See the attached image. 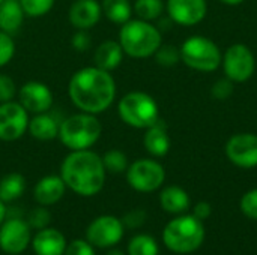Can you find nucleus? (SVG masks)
I'll list each match as a JSON object with an SVG mask.
<instances>
[{
  "label": "nucleus",
  "mask_w": 257,
  "mask_h": 255,
  "mask_svg": "<svg viewBox=\"0 0 257 255\" xmlns=\"http://www.w3.org/2000/svg\"><path fill=\"white\" fill-rule=\"evenodd\" d=\"M17 84L12 77L6 74H0V104L14 101L17 98Z\"/></svg>",
  "instance_id": "34"
},
{
  "label": "nucleus",
  "mask_w": 257,
  "mask_h": 255,
  "mask_svg": "<svg viewBox=\"0 0 257 255\" xmlns=\"http://www.w3.org/2000/svg\"><path fill=\"white\" fill-rule=\"evenodd\" d=\"M60 177L74 194L93 197L102 191L107 171L101 155L92 149L71 150L60 164Z\"/></svg>",
  "instance_id": "2"
},
{
  "label": "nucleus",
  "mask_w": 257,
  "mask_h": 255,
  "mask_svg": "<svg viewBox=\"0 0 257 255\" xmlns=\"http://www.w3.org/2000/svg\"><path fill=\"white\" fill-rule=\"evenodd\" d=\"M163 240L172 252H194L205 240L203 224L194 215H179L164 227Z\"/></svg>",
  "instance_id": "5"
},
{
  "label": "nucleus",
  "mask_w": 257,
  "mask_h": 255,
  "mask_svg": "<svg viewBox=\"0 0 257 255\" xmlns=\"http://www.w3.org/2000/svg\"><path fill=\"white\" fill-rule=\"evenodd\" d=\"M105 255H125V254H123L120 249H110V251H108Z\"/></svg>",
  "instance_id": "42"
},
{
  "label": "nucleus",
  "mask_w": 257,
  "mask_h": 255,
  "mask_svg": "<svg viewBox=\"0 0 257 255\" xmlns=\"http://www.w3.org/2000/svg\"><path fill=\"white\" fill-rule=\"evenodd\" d=\"M30 114L17 101L0 104V141L12 143L27 134Z\"/></svg>",
  "instance_id": "10"
},
{
  "label": "nucleus",
  "mask_w": 257,
  "mask_h": 255,
  "mask_svg": "<svg viewBox=\"0 0 257 255\" xmlns=\"http://www.w3.org/2000/svg\"><path fill=\"white\" fill-rule=\"evenodd\" d=\"M227 159L239 168L257 167V135L241 132L232 135L224 147Z\"/></svg>",
  "instance_id": "14"
},
{
  "label": "nucleus",
  "mask_w": 257,
  "mask_h": 255,
  "mask_svg": "<svg viewBox=\"0 0 257 255\" xmlns=\"http://www.w3.org/2000/svg\"><path fill=\"white\" fill-rule=\"evenodd\" d=\"M102 18L101 2L74 0L68 9V21L75 30H90Z\"/></svg>",
  "instance_id": "16"
},
{
  "label": "nucleus",
  "mask_w": 257,
  "mask_h": 255,
  "mask_svg": "<svg viewBox=\"0 0 257 255\" xmlns=\"http://www.w3.org/2000/svg\"><path fill=\"white\" fill-rule=\"evenodd\" d=\"M102 158V164L107 173L111 174H120L125 173L130 162H128V156L125 155V152L119 150V149H110L107 150L104 155H101Z\"/></svg>",
  "instance_id": "27"
},
{
  "label": "nucleus",
  "mask_w": 257,
  "mask_h": 255,
  "mask_svg": "<svg viewBox=\"0 0 257 255\" xmlns=\"http://www.w3.org/2000/svg\"><path fill=\"white\" fill-rule=\"evenodd\" d=\"M101 135L102 125L98 116L78 111L62 119L57 138L71 152L92 149L99 141Z\"/></svg>",
  "instance_id": "4"
},
{
  "label": "nucleus",
  "mask_w": 257,
  "mask_h": 255,
  "mask_svg": "<svg viewBox=\"0 0 257 255\" xmlns=\"http://www.w3.org/2000/svg\"><path fill=\"white\" fill-rule=\"evenodd\" d=\"M102 15L113 24L122 26L133 18V3L130 0H102Z\"/></svg>",
  "instance_id": "24"
},
{
  "label": "nucleus",
  "mask_w": 257,
  "mask_h": 255,
  "mask_svg": "<svg viewBox=\"0 0 257 255\" xmlns=\"http://www.w3.org/2000/svg\"><path fill=\"white\" fill-rule=\"evenodd\" d=\"M117 41L125 56L133 59L152 57L163 44L161 30L151 21L131 18L119 29Z\"/></svg>",
  "instance_id": "3"
},
{
  "label": "nucleus",
  "mask_w": 257,
  "mask_h": 255,
  "mask_svg": "<svg viewBox=\"0 0 257 255\" xmlns=\"http://www.w3.org/2000/svg\"><path fill=\"white\" fill-rule=\"evenodd\" d=\"M30 243L36 255H63L68 245L63 233L51 227L38 230Z\"/></svg>",
  "instance_id": "18"
},
{
  "label": "nucleus",
  "mask_w": 257,
  "mask_h": 255,
  "mask_svg": "<svg viewBox=\"0 0 257 255\" xmlns=\"http://www.w3.org/2000/svg\"><path fill=\"white\" fill-rule=\"evenodd\" d=\"M60 122L62 120H59L57 116H54L51 111L33 114L30 116L27 132L30 134L32 138L38 141H51L56 140L59 135Z\"/></svg>",
  "instance_id": "19"
},
{
  "label": "nucleus",
  "mask_w": 257,
  "mask_h": 255,
  "mask_svg": "<svg viewBox=\"0 0 257 255\" xmlns=\"http://www.w3.org/2000/svg\"><path fill=\"white\" fill-rule=\"evenodd\" d=\"M145 221H146V212L142 209H136L123 216L122 224L125 228H139L145 224Z\"/></svg>",
  "instance_id": "38"
},
{
  "label": "nucleus",
  "mask_w": 257,
  "mask_h": 255,
  "mask_svg": "<svg viewBox=\"0 0 257 255\" xmlns=\"http://www.w3.org/2000/svg\"><path fill=\"white\" fill-rule=\"evenodd\" d=\"M143 146L146 152L154 158H163L170 150V137L167 134V128L160 119L155 125L145 129Z\"/></svg>",
  "instance_id": "21"
},
{
  "label": "nucleus",
  "mask_w": 257,
  "mask_h": 255,
  "mask_svg": "<svg viewBox=\"0 0 257 255\" xmlns=\"http://www.w3.org/2000/svg\"><path fill=\"white\" fill-rule=\"evenodd\" d=\"M181 62L199 72H214L221 66L223 53L218 45L200 35L191 36L181 45Z\"/></svg>",
  "instance_id": "7"
},
{
  "label": "nucleus",
  "mask_w": 257,
  "mask_h": 255,
  "mask_svg": "<svg viewBox=\"0 0 257 255\" xmlns=\"http://www.w3.org/2000/svg\"><path fill=\"white\" fill-rule=\"evenodd\" d=\"M66 189L68 188L60 174H48L36 182L33 188V198L39 206H53L63 198Z\"/></svg>",
  "instance_id": "17"
},
{
  "label": "nucleus",
  "mask_w": 257,
  "mask_h": 255,
  "mask_svg": "<svg viewBox=\"0 0 257 255\" xmlns=\"http://www.w3.org/2000/svg\"><path fill=\"white\" fill-rule=\"evenodd\" d=\"M71 45L77 53H84L92 48V38L89 30H75L71 38Z\"/></svg>",
  "instance_id": "36"
},
{
  "label": "nucleus",
  "mask_w": 257,
  "mask_h": 255,
  "mask_svg": "<svg viewBox=\"0 0 257 255\" xmlns=\"http://www.w3.org/2000/svg\"><path fill=\"white\" fill-rule=\"evenodd\" d=\"M68 98L71 104L83 113L102 114L107 111L117 93L116 80L111 72L92 66L75 71L68 81Z\"/></svg>",
  "instance_id": "1"
},
{
  "label": "nucleus",
  "mask_w": 257,
  "mask_h": 255,
  "mask_svg": "<svg viewBox=\"0 0 257 255\" xmlns=\"http://www.w3.org/2000/svg\"><path fill=\"white\" fill-rule=\"evenodd\" d=\"M241 212L250 218V219H257V188L245 192L241 198Z\"/></svg>",
  "instance_id": "35"
},
{
  "label": "nucleus",
  "mask_w": 257,
  "mask_h": 255,
  "mask_svg": "<svg viewBox=\"0 0 257 255\" xmlns=\"http://www.w3.org/2000/svg\"><path fill=\"white\" fill-rule=\"evenodd\" d=\"M26 15L20 5V0H3L0 5V30L15 35L24 21Z\"/></svg>",
  "instance_id": "22"
},
{
  "label": "nucleus",
  "mask_w": 257,
  "mask_h": 255,
  "mask_svg": "<svg viewBox=\"0 0 257 255\" xmlns=\"http://www.w3.org/2000/svg\"><path fill=\"white\" fill-rule=\"evenodd\" d=\"M211 213H212V207H211V204L206 203V201H199V203L194 206V210H193V215H194L197 219H200V221L208 219V218L211 216Z\"/></svg>",
  "instance_id": "39"
},
{
  "label": "nucleus",
  "mask_w": 257,
  "mask_h": 255,
  "mask_svg": "<svg viewBox=\"0 0 257 255\" xmlns=\"http://www.w3.org/2000/svg\"><path fill=\"white\" fill-rule=\"evenodd\" d=\"M128 255H158V243L149 234H137L128 243Z\"/></svg>",
  "instance_id": "28"
},
{
  "label": "nucleus",
  "mask_w": 257,
  "mask_h": 255,
  "mask_svg": "<svg viewBox=\"0 0 257 255\" xmlns=\"http://www.w3.org/2000/svg\"><path fill=\"white\" fill-rule=\"evenodd\" d=\"M26 191V179L21 173H8L0 179V200L12 203L18 200Z\"/></svg>",
  "instance_id": "25"
},
{
  "label": "nucleus",
  "mask_w": 257,
  "mask_h": 255,
  "mask_svg": "<svg viewBox=\"0 0 257 255\" xmlns=\"http://www.w3.org/2000/svg\"><path fill=\"white\" fill-rule=\"evenodd\" d=\"M123 231L125 227L122 219L113 215H102L89 224L86 230V240L93 248H111L122 240Z\"/></svg>",
  "instance_id": "11"
},
{
  "label": "nucleus",
  "mask_w": 257,
  "mask_h": 255,
  "mask_svg": "<svg viewBox=\"0 0 257 255\" xmlns=\"http://www.w3.org/2000/svg\"><path fill=\"white\" fill-rule=\"evenodd\" d=\"M125 173L128 185L134 191L143 194H149L160 189L166 180L164 167L152 158H142L134 161L128 165Z\"/></svg>",
  "instance_id": "8"
},
{
  "label": "nucleus",
  "mask_w": 257,
  "mask_h": 255,
  "mask_svg": "<svg viewBox=\"0 0 257 255\" xmlns=\"http://www.w3.org/2000/svg\"><path fill=\"white\" fill-rule=\"evenodd\" d=\"M50 221H51V215H50V212L45 209V206H41V207L33 209V210L29 213L27 224L30 225V228L42 230V228H47V227H48Z\"/></svg>",
  "instance_id": "33"
},
{
  "label": "nucleus",
  "mask_w": 257,
  "mask_h": 255,
  "mask_svg": "<svg viewBox=\"0 0 257 255\" xmlns=\"http://www.w3.org/2000/svg\"><path fill=\"white\" fill-rule=\"evenodd\" d=\"M166 11L175 24L191 27L203 21L208 14V3L206 0H167Z\"/></svg>",
  "instance_id": "15"
},
{
  "label": "nucleus",
  "mask_w": 257,
  "mask_h": 255,
  "mask_svg": "<svg viewBox=\"0 0 257 255\" xmlns=\"http://www.w3.org/2000/svg\"><path fill=\"white\" fill-rule=\"evenodd\" d=\"M32 242V228L27 221L8 218L0 225V248L3 252L18 255L24 252Z\"/></svg>",
  "instance_id": "13"
},
{
  "label": "nucleus",
  "mask_w": 257,
  "mask_h": 255,
  "mask_svg": "<svg viewBox=\"0 0 257 255\" xmlns=\"http://www.w3.org/2000/svg\"><path fill=\"white\" fill-rule=\"evenodd\" d=\"M17 101L24 107V110H27L30 116H33V114L51 111L54 104V96L51 89L45 83L30 80L21 84V87L18 89Z\"/></svg>",
  "instance_id": "12"
},
{
  "label": "nucleus",
  "mask_w": 257,
  "mask_h": 255,
  "mask_svg": "<svg viewBox=\"0 0 257 255\" xmlns=\"http://www.w3.org/2000/svg\"><path fill=\"white\" fill-rule=\"evenodd\" d=\"M15 41L12 38V35L0 30V68H5L6 65H9L15 56Z\"/></svg>",
  "instance_id": "31"
},
{
  "label": "nucleus",
  "mask_w": 257,
  "mask_h": 255,
  "mask_svg": "<svg viewBox=\"0 0 257 255\" xmlns=\"http://www.w3.org/2000/svg\"><path fill=\"white\" fill-rule=\"evenodd\" d=\"M2 2H3V0H0V5H2Z\"/></svg>",
  "instance_id": "43"
},
{
  "label": "nucleus",
  "mask_w": 257,
  "mask_h": 255,
  "mask_svg": "<svg viewBox=\"0 0 257 255\" xmlns=\"http://www.w3.org/2000/svg\"><path fill=\"white\" fill-rule=\"evenodd\" d=\"M221 66L229 80L244 83L250 80L256 71V57L245 44H233L224 51Z\"/></svg>",
  "instance_id": "9"
},
{
  "label": "nucleus",
  "mask_w": 257,
  "mask_h": 255,
  "mask_svg": "<svg viewBox=\"0 0 257 255\" xmlns=\"http://www.w3.org/2000/svg\"><path fill=\"white\" fill-rule=\"evenodd\" d=\"M160 204L163 210L172 215H182L190 207V195L181 186H167L160 194Z\"/></svg>",
  "instance_id": "23"
},
{
  "label": "nucleus",
  "mask_w": 257,
  "mask_h": 255,
  "mask_svg": "<svg viewBox=\"0 0 257 255\" xmlns=\"http://www.w3.org/2000/svg\"><path fill=\"white\" fill-rule=\"evenodd\" d=\"M54 3L56 0H20L24 15L29 18L45 17L54 8Z\"/></svg>",
  "instance_id": "29"
},
{
  "label": "nucleus",
  "mask_w": 257,
  "mask_h": 255,
  "mask_svg": "<svg viewBox=\"0 0 257 255\" xmlns=\"http://www.w3.org/2000/svg\"><path fill=\"white\" fill-rule=\"evenodd\" d=\"M235 92V83L232 80L226 78H220L214 83L212 89H211V95L217 99V101H226L229 99Z\"/></svg>",
  "instance_id": "32"
},
{
  "label": "nucleus",
  "mask_w": 257,
  "mask_h": 255,
  "mask_svg": "<svg viewBox=\"0 0 257 255\" xmlns=\"http://www.w3.org/2000/svg\"><path fill=\"white\" fill-rule=\"evenodd\" d=\"M154 57L160 66L172 68L181 62V50L172 44H161V47L157 50Z\"/></svg>",
  "instance_id": "30"
},
{
  "label": "nucleus",
  "mask_w": 257,
  "mask_h": 255,
  "mask_svg": "<svg viewBox=\"0 0 257 255\" xmlns=\"http://www.w3.org/2000/svg\"><path fill=\"white\" fill-rule=\"evenodd\" d=\"M6 215H8V212H6V203H3V201L0 200V225H2L3 221L6 219Z\"/></svg>",
  "instance_id": "40"
},
{
  "label": "nucleus",
  "mask_w": 257,
  "mask_h": 255,
  "mask_svg": "<svg viewBox=\"0 0 257 255\" xmlns=\"http://www.w3.org/2000/svg\"><path fill=\"white\" fill-rule=\"evenodd\" d=\"M166 9V5L163 0H136L133 3V12L137 15V18L145 21H155L158 20Z\"/></svg>",
  "instance_id": "26"
},
{
  "label": "nucleus",
  "mask_w": 257,
  "mask_h": 255,
  "mask_svg": "<svg viewBox=\"0 0 257 255\" xmlns=\"http://www.w3.org/2000/svg\"><path fill=\"white\" fill-rule=\"evenodd\" d=\"M123 57H125V53L119 41L107 39V41H102L93 51V65L99 69L113 72L122 65Z\"/></svg>",
  "instance_id": "20"
},
{
  "label": "nucleus",
  "mask_w": 257,
  "mask_h": 255,
  "mask_svg": "<svg viewBox=\"0 0 257 255\" xmlns=\"http://www.w3.org/2000/svg\"><path fill=\"white\" fill-rule=\"evenodd\" d=\"M63 255H95V249L87 240L75 239L69 245H66Z\"/></svg>",
  "instance_id": "37"
},
{
  "label": "nucleus",
  "mask_w": 257,
  "mask_h": 255,
  "mask_svg": "<svg viewBox=\"0 0 257 255\" xmlns=\"http://www.w3.org/2000/svg\"><path fill=\"white\" fill-rule=\"evenodd\" d=\"M117 114L125 125L134 129H148L160 120L157 101L140 90L128 92L119 99Z\"/></svg>",
  "instance_id": "6"
},
{
  "label": "nucleus",
  "mask_w": 257,
  "mask_h": 255,
  "mask_svg": "<svg viewBox=\"0 0 257 255\" xmlns=\"http://www.w3.org/2000/svg\"><path fill=\"white\" fill-rule=\"evenodd\" d=\"M223 5H227V6H238L241 3H244L245 0H220Z\"/></svg>",
  "instance_id": "41"
}]
</instances>
